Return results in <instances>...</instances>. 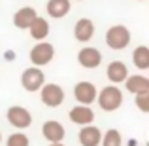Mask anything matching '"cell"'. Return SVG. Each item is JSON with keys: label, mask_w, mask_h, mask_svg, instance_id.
Instances as JSON below:
<instances>
[{"label": "cell", "mask_w": 149, "mask_h": 146, "mask_svg": "<svg viewBox=\"0 0 149 146\" xmlns=\"http://www.w3.org/2000/svg\"><path fill=\"white\" fill-rule=\"evenodd\" d=\"M96 102L104 112H115L123 104V91L119 89V85H106L96 93Z\"/></svg>", "instance_id": "6da1fadb"}, {"label": "cell", "mask_w": 149, "mask_h": 146, "mask_svg": "<svg viewBox=\"0 0 149 146\" xmlns=\"http://www.w3.org/2000/svg\"><path fill=\"white\" fill-rule=\"evenodd\" d=\"M106 44H108V48L115 51L125 49L130 44V30L125 25H111L106 30Z\"/></svg>", "instance_id": "7a4b0ae2"}, {"label": "cell", "mask_w": 149, "mask_h": 146, "mask_svg": "<svg viewBox=\"0 0 149 146\" xmlns=\"http://www.w3.org/2000/svg\"><path fill=\"white\" fill-rule=\"evenodd\" d=\"M53 57H55V48H53V44H49L45 40L38 42L30 49V63H32V66H38V68L49 65L53 61Z\"/></svg>", "instance_id": "3957f363"}, {"label": "cell", "mask_w": 149, "mask_h": 146, "mask_svg": "<svg viewBox=\"0 0 149 146\" xmlns=\"http://www.w3.org/2000/svg\"><path fill=\"white\" fill-rule=\"evenodd\" d=\"M45 84V74L42 68L38 66H30V68H25L21 74V85L25 91L34 93V91H40V87Z\"/></svg>", "instance_id": "277c9868"}, {"label": "cell", "mask_w": 149, "mask_h": 146, "mask_svg": "<svg viewBox=\"0 0 149 146\" xmlns=\"http://www.w3.org/2000/svg\"><path fill=\"white\" fill-rule=\"evenodd\" d=\"M40 99L45 106L57 108L64 102V89L58 84H44L40 87Z\"/></svg>", "instance_id": "5b68a950"}, {"label": "cell", "mask_w": 149, "mask_h": 146, "mask_svg": "<svg viewBox=\"0 0 149 146\" xmlns=\"http://www.w3.org/2000/svg\"><path fill=\"white\" fill-rule=\"evenodd\" d=\"M6 118L13 127L17 129H26L32 125V114L25 108V106H19V104H13L8 108L6 112Z\"/></svg>", "instance_id": "8992f818"}, {"label": "cell", "mask_w": 149, "mask_h": 146, "mask_svg": "<svg viewBox=\"0 0 149 146\" xmlns=\"http://www.w3.org/2000/svg\"><path fill=\"white\" fill-rule=\"evenodd\" d=\"M96 93H98V89H96V85L93 84V82H77L76 85H74V97H76V101L79 102V104H85V106H91L93 102L96 101Z\"/></svg>", "instance_id": "52a82bcc"}, {"label": "cell", "mask_w": 149, "mask_h": 146, "mask_svg": "<svg viewBox=\"0 0 149 146\" xmlns=\"http://www.w3.org/2000/svg\"><path fill=\"white\" fill-rule=\"evenodd\" d=\"M77 63L83 68H98L102 63V53L100 49L93 48V46H85L77 51Z\"/></svg>", "instance_id": "ba28073f"}, {"label": "cell", "mask_w": 149, "mask_h": 146, "mask_svg": "<svg viewBox=\"0 0 149 146\" xmlns=\"http://www.w3.org/2000/svg\"><path fill=\"white\" fill-rule=\"evenodd\" d=\"M42 135L44 139H47L49 142H62V139L66 137V129L62 123H58L57 120H47L42 125Z\"/></svg>", "instance_id": "9c48e42d"}, {"label": "cell", "mask_w": 149, "mask_h": 146, "mask_svg": "<svg viewBox=\"0 0 149 146\" xmlns=\"http://www.w3.org/2000/svg\"><path fill=\"white\" fill-rule=\"evenodd\" d=\"M95 36V23L91 21L89 17H81L76 21V25H74V38H76L77 42H89L91 38Z\"/></svg>", "instance_id": "30bf717a"}, {"label": "cell", "mask_w": 149, "mask_h": 146, "mask_svg": "<svg viewBox=\"0 0 149 146\" xmlns=\"http://www.w3.org/2000/svg\"><path fill=\"white\" fill-rule=\"evenodd\" d=\"M68 118L72 123H77V125H89L95 121V112H93L91 106H85V104H79V106H74L72 110L68 112Z\"/></svg>", "instance_id": "8fae6325"}, {"label": "cell", "mask_w": 149, "mask_h": 146, "mask_svg": "<svg viewBox=\"0 0 149 146\" xmlns=\"http://www.w3.org/2000/svg\"><path fill=\"white\" fill-rule=\"evenodd\" d=\"M79 144L81 146H100V140H102V131L96 125L89 123V125H83L79 129Z\"/></svg>", "instance_id": "7c38bea8"}, {"label": "cell", "mask_w": 149, "mask_h": 146, "mask_svg": "<svg viewBox=\"0 0 149 146\" xmlns=\"http://www.w3.org/2000/svg\"><path fill=\"white\" fill-rule=\"evenodd\" d=\"M106 76H108V80L111 82L113 85H119V84H123V82L127 80L128 68H127V65H125L123 61H111L108 65V68H106Z\"/></svg>", "instance_id": "4fadbf2b"}, {"label": "cell", "mask_w": 149, "mask_h": 146, "mask_svg": "<svg viewBox=\"0 0 149 146\" xmlns=\"http://www.w3.org/2000/svg\"><path fill=\"white\" fill-rule=\"evenodd\" d=\"M36 17H38V11L34 10V8H30V6L19 8V10L15 11V15H13V25L17 27V29L26 30L30 27V23H32Z\"/></svg>", "instance_id": "5bb4252c"}, {"label": "cell", "mask_w": 149, "mask_h": 146, "mask_svg": "<svg viewBox=\"0 0 149 146\" xmlns=\"http://www.w3.org/2000/svg\"><path fill=\"white\" fill-rule=\"evenodd\" d=\"M125 87H127V91H130L132 95L147 93L149 91V80L146 76H142V74H134V76L128 74L127 80H125Z\"/></svg>", "instance_id": "9a60e30c"}, {"label": "cell", "mask_w": 149, "mask_h": 146, "mask_svg": "<svg viewBox=\"0 0 149 146\" xmlns=\"http://www.w3.org/2000/svg\"><path fill=\"white\" fill-rule=\"evenodd\" d=\"M26 30H29V34L34 38V40L42 42V40H45L47 34H49V23H47V19H44V17L38 15V17L30 23V27Z\"/></svg>", "instance_id": "2e32d148"}, {"label": "cell", "mask_w": 149, "mask_h": 146, "mask_svg": "<svg viewBox=\"0 0 149 146\" xmlns=\"http://www.w3.org/2000/svg\"><path fill=\"white\" fill-rule=\"evenodd\" d=\"M70 8H72V0H49L47 6H45V10H47V13L51 17L62 19V17L68 15Z\"/></svg>", "instance_id": "e0dca14e"}, {"label": "cell", "mask_w": 149, "mask_h": 146, "mask_svg": "<svg viewBox=\"0 0 149 146\" xmlns=\"http://www.w3.org/2000/svg\"><path fill=\"white\" fill-rule=\"evenodd\" d=\"M132 63L136 65V68L147 70L149 68V48L147 46H138L132 53Z\"/></svg>", "instance_id": "ac0fdd59"}, {"label": "cell", "mask_w": 149, "mask_h": 146, "mask_svg": "<svg viewBox=\"0 0 149 146\" xmlns=\"http://www.w3.org/2000/svg\"><path fill=\"white\" fill-rule=\"evenodd\" d=\"M102 146H123V139H121V133L117 129H108V131L102 135L100 140Z\"/></svg>", "instance_id": "d6986e66"}, {"label": "cell", "mask_w": 149, "mask_h": 146, "mask_svg": "<svg viewBox=\"0 0 149 146\" xmlns=\"http://www.w3.org/2000/svg\"><path fill=\"white\" fill-rule=\"evenodd\" d=\"M6 146H30V140L25 133H11L6 140Z\"/></svg>", "instance_id": "ffe728a7"}, {"label": "cell", "mask_w": 149, "mask_h": 146, "mask_svg": "<svg viewBox=\"0 0 149 146\" xmlns=\"http://www.w3.org/2000/svg\"><path fill=\"white\" fill-rule=\"evenodd\" d=\"M134 101H136V106H138L142 112H149V91L134 95Z\"/></svg>", "instance_id": "44dd1931"}, {"label": "cell", "mask_w": 149, "mask_h": 146, "mask_svg": "<svg viewBox=\"0 0 149 146\" xmlns=\"http://www.w3.org/2000/svg\"><path fill=\"white\" fill-rule=\"evenodd\" d=\"M49 146H64L62 142H49Z\"/></svg>", "instance_id": "7402d4cb"}, {"label": "cell", "mask_w": 149, "mask_h": 146, "mask_svg": "<svg viewBox=\"0 0 149 146\" xmlns=\"http://www.w3.org/2000/svg\"><path fill=\"white\" fill-rule=\"evenodd\" d=\"M128 146H138V144H136V140H128Z\"/></svg>", "instance_id": "603a6c76"}, {"label": "cell", "mask_w": 149, "mask_h": 146, "mask_svg": "<svg viewBox=\"0 0 149 146\" xmlns=\"http://www.w3.org/2000/svg\"><path fill=\"white\" fill-rule=\"evenodd\" d=\"M0 142H2V135H0Z\"/></svg>", "instance_id": "cb8c5ba5"}, {"label": "cell", "mask_w": 149, "mask_h": 146, "mask_svg": "<svg viewBox=\"0 0 149 146\" xmlns=\"http://www.w3.org/2000/svg\"><path fill=\"white\" fill-rule=\"evenodd\" d=\"M76 2H79V0H76Z\"/></svg>", "instance_id": "d4e9b609"}]
</instances>
